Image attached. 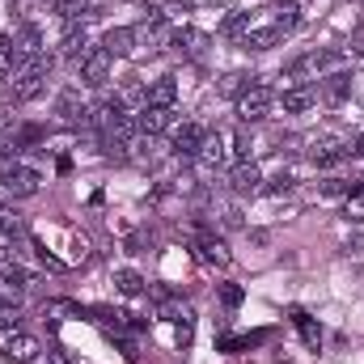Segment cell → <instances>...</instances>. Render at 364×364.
I'll return each instance as SVG.
<instances>
[{
    "label": "cell",
    "mask_w": 364,
    "mask_h": 364,
    "mask_svg": "<svg viewBox=\"0 0 364 364\" xmlns=\"http://www.w3.org/2000/svg\"><path fill=\"white\" fill-rule=\"evenodd\" d=\"M288 318H292V326L301 331L305 348H309V352H318V348H322V326H318V322H314V318H309L301 305H296V309H288Z\"/></svg>",
    "instance_id": "e0dca14e"
},
{
    "label": "cell",
    "mask_w": 364,
    "mask_h": 364,
    "mask_svg": "<svg viewBox=\"0 0 364 364\" xmlns=\"http://www.w3.org/2000/svg\"><path fill=\"white\" fill-rule=\"evenodd\" d=\"M170 43H174L178 51H186L191 60H203V51H208V34H203V30H191V26H186V30H182V26H178Z\"/></svg>",
    "instance_id": "ac0fdd59"
},
{
    "label": "cell",
    "mask_w": 364,
    "mask_h": 364,
    "mask_svg": "<svg viewBox=\"0 0 364 364\" xmlns=\"http://www.w3.org/2000/svg\"><path fill=\"white\" fill-rule=\"evenodd\" d=\"M216 296H220V305H225V309H237L246 292H242L237 284H220V288H216Z\"/></svg>",
    "instance_id": "f1b7e54d"
},
{
    "label": "cell",
    "mask_w": 364,
    "mask_h": 364,
    "mask_svg": "<svg viewBox=\"0 0 364 364\" xmlns=\"http://www.w3.org/2000/svg\"><path fill=\"white\" fill-rule=\"evenodd\" d=\"M352 191H356V186L348 178H326L322 182V195H352Z\"/></svg>",
    "instance_id": "1f68e13d"
},
{
    "label": "cell",
    "mask_w": 364,
    "mask_h": 364,
    "mask_svg": "<svg viewBox=\"0 0 364 364\" xmlns=\"http://www.w3.org/2000/svg\"><path fill=\"white\" fill-rule=\"evenodd\" d=\"M272 106H275V93H272V85H250V90L237 97V119L242 123H263L267 114H272Z\"/></svg>",
    "instance_id": "7a4b0ae2"
},
{
    "label": "cell",
    "mask_w": 364,
    "mask_h": 364,
    "mask_svg": "<svg viewBox=\"0 0 364 364\" xmlns=\"http://www.w3.org/2000/svg\"><path fill=\"white\" fill-rule=\"evenodd\" d=\"M90 38H85V30H77V21L68 26V34H64V60H73V64H81L85 55H90Z\"/></svg>",
    "instance_id": "7402d4cb"
},
{
    "label": "cell",
    "mask_w": 364,
    "mask_h": 364,
    "mask_svg": "<svg viewBox=\"0 0 364 364\" xmlns=\"http://www.w3.org/2000/svg\"><path fill=\"white\" fill-rule=\"evenodd\" d=\"M246 30H250V13H233V17H225V26H220V34L225 38H246Z\"/></svg>",
    "instance_id": "484cf974"
},
{
    "label": "cell",
    "mask_w": 364,
    "mask_h": 364,
    "mask_svg": "<svg viewBox=\"0 0 364 364\" xmlns=\"http://www.w3.org/2000/svg\"><path fill=\"white\" fill-rule=\"evenodd\" d=\"M81 81H85V85H93V90H102V85L110 81V55H106L102 47H93L90 55L81 60Z\"/></svg>",
    "instance_id": "ba28073f"
},
{
    "label": "cell",
    "mask_w": 364,
    "mask_h": 364,
    "mask_svg": "<svg viewBox=\"0 0 364 364\" xmlns=\"http://www.w3.org/2000/svg\"><path fill=\"white\" fill-rule=\"evenodd\" d=\"M352 153H356V157H364V136H356V140H352Z\"/></svg>",
    "instance_id": "836d02e7"
},
{
    "label": "cell",
    "mask_w": 364,
    "mask_h": 364,
    "mask_svg": "<svg viewBox=\"0 0 364 364\" xmlns=\"http://www.w3.org/2000/svg\"><path fill=\"white\" fill-rule=\"evenodd\" d=\"M166 127H170V110H161V106H144L136 114V132L140 136H161Z\"/></svg>",
    "instance_id": "2e32d148"
},
{
    "label": "cell",
    "mask_w": 364,
    "mask_h": 364,
    "mask_svg": "<svg viewBox=\"0 0 364 364\" xmlns=\"http://www.w3.org/2000/svg\"><path fill=\"white\" fill-rule=\"evenodd\" d=\"M9 127V106H0V132Z\"/></svg>",
    "instance_id": "e575fe53"
},
{
    "label": "cell",
    "mask_w": 364,
    "mask_h": 364,
    "mask_svg": "<svg viewBox=\"0 0 364 364\" xmlns=\"http://www.w3.org/2000/svg\"><path fill=\"white\" fill-rule=\"evenodd\" d=\"M203 136H208V127H199V123H182V127H174V153H178V157H195L199 144H203Z\"/></svg>",
    "instance_id": "4fadbf2b"
},
{
    "label": "cell",
    "mask_w": 364,
    "mask_h": 364,
    "mask_svg": "<svg viewBox=\"0 0 364 364\" xmlns=\"http://www.w3.org/2000/svg\"><path fill=\"white\" fill-rule=\"evenodd\" d=\"M255 81H259V77H250V73H225V77H220V93L237 102V97H242V93L250 90Z\"/></svg>",
    "instance_id": "cb8c5ba5"
},
{
    "label": "cell",
    "mask_w": 364,
    "mask_h": 364,
    "mask_svg": "<svg viewBox=\"0 0 364 364\" xmlns=\"http://www.w3.org/2000/svg\"><path fill=\"white\" fill-rule=\"evenodd\" d=\"M309 157H314V166H335V161L352 157V140H339V136H322V140H314Z\"/></svg>",
    "instance_id": "5b68a950"
},
{
    "label": "cell",
    "mask_w": 364,
    "mask_h": 364,
    "mask_svg": "<svg viewBox=\"0 0 364 364\" xmlns=\"http://www.w3.org/2000/svg\"><path fill=\"white\" fill-rule=\"evenodd\" d=\"M102 51H106L110 60H123V55H132V51H136V30H127V26H114V30H106V38H102Z\"/></svg>",
    "instance_id": "8fae6325"
},
{
    "label": "cell",
    "mask_w": 364,
    "mask_h": 364,
    "mask_svg": "<svg viewBox=\"0 0 364 364\" xmlns=\"http://www.w3.org/2000/svg\"><path fill=\"white\" fill-rule=\"evenodd\" d=\"M13 43H17V51H21V64L34 60V55H43V34H38V26H21V30L13 34Z\"/></svg>",
    "instance_id": "44dd1931"
},
{
    "label": "cell",
    "mask_w": 364,
    "mask_h": 364,
    "mask_svg": "<svg viewBox=\"0 0 364 364\" xmlns=\"http://www.w3.org/2000/svg\"><path fill=\"white\" fill-rule=\"evenodd\" d=\"M166 9H170V13H191L195 0H166Z\"/></svg>",
    "instance_id": "d6a6232c"
},
{
    "label": "cell",
    "mask_w": 364,
    "mask_h": 364,
    "mask_svg": "<svg viewBox=\"0 0 364 364\" xmlns=\"http://www.w3.org/2000/svg\"><path fill=\"white\" fill-rule=\"evenodd\" d=\"M267 17H272L284 34H292V30L301 26V9H296V0H275L272 9H267Z\"/></svg>",
    "instance_id": "ffe728a7"
},
{
    "label": "cell",
    "mask_w": 364,
    "mask_h": 364,
    "mask_svg": "<svg viewBox=\"0 0 364 364\" xmlns=\"http://www.w3.org/2000/svg\"><path fill=\"white\" fill-rule=\"evenodd\" d=\"M279 43H284V30H279L275 21H250V30H246V38H242L246 51H272Z\"/></svg>",
    "instance_id": "277c9868"
},
{
    "label": "cell",
    "mask_w": 364,
    "mask_h": 364,
    "mask_svg": "<svg viewBox=\"0 0 364 364\" xmlns=\"http://www.w3.org/2000/svg\"><path fill=\"white\" fill-rule=\"evenodd\" d=\"M4 356L13 364H43L47 360V352H43V343H38L34 335H13L9 348H4Z\"/></svg>",
    "instance_id": "8992f818"
},
{
    "label": "cell",
    "mask_w": 364,
    "mask_h": 364,
    "mask_svg": "<svg viewBox=\"0 0 364 364\" xmlns=\"http://www.w3.org/2000/svg\"><path fill=\"white\" fill-rule=\"evenodd\" d=\"M318 93H322L326 106H343V102L352 97V77H348V73H331V77L318 85Z\"/></svg>",
    "instance_id": "5bb4252c"
},
{
    "label": "cell",
    "mask_w": 364,
    "mask_h": 364,
    "mask_svg": "<svg viewBox=\"0 0 364 364\" xmlns=\"http://www.w3.org/2000/svg\"><path fill=\"white\" fill-rule=\"evenodd\" d=\"M55 114L64 119V123H73V127H85L90 123V106L81 102V90H64L55 97Z\"/></svg>",
    "instance_id": "52a82bcc"
},
{
    "label": "cell",
    "mask_w": 364,
    "mask_h": 364,
    "mask_svg": "<svg viewBox=\"0 0 364 364\" xmlns=\"http://www.w3.org/2000/svg\"><path fill=\"white\" fill-rule=\"evenodd\" d=\"M229 186H233V195H255V191H263V170L255 161H237L229 174Z\"/></svg>",
    "instance_id": "9c48e42d"
},
{
    "label": "cell",
    "mask_w": 364,
    "mask_h": 364,
    "mask_svg": "<svg viewBox=\"0 0 364 364\" xmlns=\"http://www.w3.org/2000/svg\"><path fill=\"white\" fill-rule=\"evenodd\" d=\"M17 68H21V51H17V43L9 34H0V81H9Z\"/></svg>",
    "instance_id": "603a6c76"
},
{
    "label": "cell",
    "mask_w": 364,
    "mask_h": 364,
    "mask_svg": "<svg viewBox=\"0 0 364 364\" xmlns=\"http://www.w3.org/2000/svg\"><path fill=\"white\" fill-rule=\"evenodd\" d=\"M195 157H199L203 166H212V170H216V166H225V161H229V136H225V132H208Z\"/></svg>",
    "instance_id": "30bf717a"
},
{
    "label": "cell",
    "mask_w": 364,
    "mask_h": 364,
    "mask_svg": "<svg viewBox=\"0 0 364 364\" xmlns=\"http://www.w3.org/2000/svg\"><path fill=\"white\" fill-rule=\"evenodd\" d=\"M21 233H26L21 216H17L13 208H0V237H21Z\"/></svg>",
    "instance_id": "4316f807"
},
{
    "label": "cell",
    "mask_w": 364,
    "mask_h": 364,
    "mask_svg": "<svg viewBox=\"0 0 364 364\" xmlns=\"http://www.w3.org/2000/svg\"><path fill=\"white\" fill-rule=\"evenodd\" d=\"M343 212H348V220H364V186H356V191L348 195Z\"/></svg>",
    "instance_id": "f546056e"
},
{
    "label": "cell",
    "mask_w": 364,
    "mask_h": 364,
    "mask_svg": "<svg viewBox=\"0 0 364 364\" xmlns=\"http://www.w3.org/2000/svg\"><path fill=\"white\" fill-rule=\"evenodd\" d=\"M212 4H229V0H212Z\"/></svg>",
    "instance_id": "d590c367"
},
{
    "label": "cell",
    "mask_w": 364,
    "mask_h": 364,
    "mask_svg": "<svg viewBox=\"0 0 364 364\" xmlns=\"http://www.w3.org/2000/svg\"><path fill=\"white\" fill-rule=\"evenodd\" d=\"M114 284H119V292H123V296H140V292H144V279L132 272V267L114 272Z\"/></svg>",
    "instance_id": "d4e9b609"
},
{
    "label": "cell",
    "mask_w": 364,
    "mask_h": 364,
    "mask_svg": "<svg viewBox=\"0 0 364 364\" xmlns=\"http://www.w3.org/2000/svg\"><path fill=\"white\" fill-rule=\"evenodd\" d=\"M292 186H296V178H292L288 170H279V174H275V178L267 182V186H263V191H267V195H288Z\"/></svg>",
    "instance_id": "4dcf8cb0"
},
{
    "label": "cell",
    "mask_w": 364,
    "mask_h": 364,
    "mask_svg": "<svg viewBox=\"0 0 364 364\" xmlns=\"http://www.w3.org/2000/svg\"><path fill=\"white\" fill-rule=\"evenodd\" d=\"M195 250H199L203 263H216V267H229V259H233L229 246H225L216 233H199V237H195Z\"/></svg>",
    "instance_id": "7c38bea8"
},
{
    "label": "cell",
    "mask_w": 364,
    "mask_h": 364,
    "mask_svg": "<svg viewBox=\"0 0 364 364\" xmlns=\"http://www.w3.org/2000/svg\"><path fill=\"white\" fill-rule=\"evenodd\" d=\"M174 97H178L174 77H161V81H153V85L144 90V106H161V110H170V106H174Z\"/></svg>",
    "instance_id": "d6986e66"
},
{
    "label": "cell",
    "mask_w": 364,
    "mask_h": 364,
    "mask_svg": "<svg viewBox=\"0 0 364 364\" xmlns=\"http://www.w3.org/2000/svg\"><path fill=\"white\" fill-rule=\"evenodd\" d=\"M43 186V174L38 170H30V166H4V174H0V191L4 195H13V199H26V195H34Z\"/></svg>",
    "instance_id": "3957f363"
},
{
    "label": "cell",
    "mask_w": 364,
    "mask_h": 364,
    "mask_svg": "<svg viewBox=\"0 0 364 364\" xmlns=\"http://www.w3.org/2000/svg\"><path fill=\"white\" fill-rule=\"evenodd\" d=\"M47 73H51V55H34V60H26V64L4 81V97H9L13 106L38 97V93H43V81H47Z\"/></svg>",
    "instance_id": "6da1fadb"
},
{
    "label": "cell",
    "mask_w": 364,
    "mask_h": 364,
    "mask_svg": "<svg viewBox=\"0 0 364 364\" xmlns=\"http://www.w3.org/2000/svg\"><path fill=\"white\" fill-rule=\"evenodd\" d=\"M279 102H284V110L288 114H301V110H309L314 102H318V85H288V90L279 93Z\"/></svg>",
    "instance_id": "9a60e30c"
},
{
    "label": "cell",
    "mask_w": 364,
    "mask_h": 364,
    "mask_svg": "<svg viewBox=\"0 0 364 364\" xmlns=\"http://www.w3.org/2000/svg\"><path fill=\"white\" fill-rule=\"evenodd\" d=\"M85 4H90V0H55V13H60V17H64L68 26H73V21H77V17L85 13Z\"/></svg>",
    "instance_id": "83f0119b"
}]
</instances>
